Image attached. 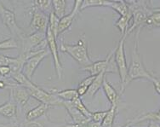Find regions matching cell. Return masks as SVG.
Instances as JSON below:
<instances>
[{
	"instance_id": "6da1fadb",
	"label": "cell",
	"mask_w": 160,
	"mask_h": 127,
	"mask_svg": "<svg viewBox=\"0 0 160 127\" xmlns=\"http://www.w3.org/2000/svg\"><path fill=\"white\" fill-rule=\"evenodd\" d=\"M140 31L141 28H138L136 33V40L134 43L132 55H131V62L128 68V76H127L126 82H125V89L128 84L135 79H147L152 81L154 76L150 74V72L145 67L143 61H142V55L139 51V37H140Z\"/></svg>"
},
{
	"instance_id": "7a4b0ae2",
	"label": "cell",
	"mask_w": 160,
	"mask_h": 127,
	"mask_svg": "<svg viewBox=\"0 0 160 127\" xmlns=\"http://www.w3.org/2000/svg\"><path fill=\"white\" fill-rule=\"evenodd\" d=\"M60 50L62 52L68 54L83 68L91 65L93 63L91 59L89 58L88 52V45L85 34H83L79 38L76 44H68L62 41Z\"/></svg>"
},
{
	"instance_id": "3957f363",
	"label": "cell",
	"mask_w": 160,
	"mask_h": 127,
	"mask_svg": "<svg viewBox=\"0 0 160 127\" xmlns=\"http://www.w3.org/2000/svg\"><path fill=\"white\" fill-rule=\"evenodd\" d=\"M126 37L127 36H122L117 47H115L113 55L114 62L117 67L118 73L121 79V91H120L121 94H123L125 90V82L128 76V65H127L126 56L124 50V42Z\"/></svg>"
},
{
	"instance_id": "277c9868",
	"label": "cell",
	"mask_w": 160,
	"mask_h": 127,
	"mask_svg": "<svg viewBox=\"0 0 160 127\" xmlns=\"http://www.w3.org/2000/svg\"><path fill=\"white\" fill-rule=\"evenodd\" d=\"M114 50L115 49H113L108 54V56L105 60L93 62L91 65L80 68V70L88 72L89 73V74L92 76H96L101 73H106V74H111V73H117V67L115 65L113 60Z\"/></svg>"
},
{
	"instance_id": "5b68a950",
	"label": "cell",
	"mask_w": 160,
	"mask_h": 127,
	"mask_svg": "<svg viewBox=\"0 0 160 127\" xmlns=\"http://www.w3.org/2000/svg\"><path fill=\"white\" fill-rule=\"evenodd\" d=\"M22 52L29 53L45 50V47L47 45L46 33L36 32L28 36H25L24 38L22 40Z\"/></svg>"
},
{
	"instance_id": "8992f818",
	"label": "cell",
	"mask_w": 160,
	"mask_h": 127,
	"mask_svg": "<svg viewBox=\"0 0 160 127\" xmlns=\"http://www.w3.org/2000/svg\"><path fill=\"white\" fill-rule=\"evenodd\" d=\"M0 18L2 20L3 25L9 29L11 34H13V36L18 38L21 40L24 38L25 34L16 22L15 13L12 10L7 9L1 1H0Z\"/></svg>"
},
{
	"instance_id": "52a82bcc",
	"label": "cell",
	"mask_w": 160,
	"mask_h": 127,
	"mask_svg": "<svg viewBox=\"0 0 160 127\" xmlns=\"http://www.w3.org/2000/svg\"><path fill=\"white\" fill-rule=\"evenodd\" d=\"M27 89H28L30 96H32L33 98L38 100L41 103L47 104L49 107L50 106H62V100H61L59 97L53 94L47 92L34 83L31 86L28 87Z\"/></svg>"
},
{
	"instance_id": "ba28073f",
	"label": "cell",
	"mask_w": 160,
	"mask_h": 127,
	"mask_svg": "<svg viewBox=\"0 0 160 127\" xmlns=\"http://www.w3.org/2000/svg\"><path fill=\"white\" fill-rule=\"evenodd\" d=\"M46 42L47 46L49 48L50 54L53 56V61H54V66L56 69V74L58 76L59 79H62V71H63V67H62V62L60 59V55H59L58 46L56 43V38L50 31V29L48 27L46 31Z\"/></svg>"
},
{
	"instance_id": "9c48e42d",
	"label": "cell",
	"mask_w": 160,
	"mask_h": 127,
	"mask_svg": "<svg viewBox=\"0 0 160 127\" xmlns=\"http://www.w3.org/2000/svg\"><path fill=\"white\" fill-rule=\"evenodd\" d=\"M48 56H49V51L45 49V50H39L36 55L28 58L25 62L23 69H22V73L26 75V77L32 80V78L33 76L38 67L39 66L41 62H43V60Z\"/></svg>"
},
{
	"instance_id": "30bf717a",
	"label": "cell",
	"mask_w": 160,
	"mask_h": 127,
	"mask_svg": "<svg viewBox=\"0 0 160 127\" xmlns=\"http://www.w3.org/2000/svg\"><path fill=\"white\" fill-rule=\"evenodd\" d=\"M49 16L38 9H32V18L30 28L33 33L41 32L46 33L49 27Z\"/></svg>"
},
{
	"instance_id": "8fae6325",
	"label": "cell",
	"mask_w": 160,
	"mask_h": 127,
	"mask_svg": "<svg viewBox=\"0 0 160 127\" xmlns=\"http://www.w3.org/2000/svg\"><path fill=\"white\" fill-rule=\"evenodd\" d=\"M8 89L9 90V97L13 100L17 107H23L31 96L27 88L17 84Z\"/></svg>"
},
{
	"instance_id": "7c38bea8",
	"label": "cell",
	"mask_w": 160,
	"mask_h": 127,
	"mask_svg": "<svg viewBox=\"0 0 160 127\" xmlns=\"http://www.w3.org/2000/svg\"><path fill=\"white\" fill-rule=\"evenodd\" d=\"M81 4H82V1H80V0L74 1V6L72 8V10L68 15L65 16L60 20V24H59L58 28V37L60 36V34L63 33L66 31H68V29H70L76 16L80 12Z\"/></svg>"
},
{
	"instance_id": "4fadbf2b",
	"label": "cell",
	"mask_w": 160,
	"mask_h": 127,
	"mask_svg": "<svg viewBox=\"0 0 160 127\" xmlns=\"http://www.w3.org/2000/svg\"><path fill=\"white\" fill-rule=\"evenodd\" d=\"M62 106H63L66 110L68 111V114L70 115L73 124H88L90 122L89 119H87L77 109V108L73 105L72 102H66L62 101Z\"/></svg>"
},
{
	"instance_id": "5bb4252c",
	"label": "cell",
	"mask_w": 160,
	"mask_h": 127,
	"mask_svg": "<svg viewBox=\"0 0 160 127\" xmlns=\"http://www.w3.org/2000/svg\"><path fill=\"white\" fill-rule=\"evenodd\" d=\"M16 114H17V106L10 97L8 102L0 105V115L8 119H16L17 118Z\"/></svg>"
},
{
	"instance_id": "9a60e30c",
	"label": "cell",
	"mask_w": 160,
	"mask_h": 127,
	"mask_svg": "<svg viewBox=\"0 0 160 127\" xmlns=\"http://www.w3.org/2000/svg\"><path fill=\"white\" fill-rule=\"evenodd\" d=\"M102 89L104 90L108 101L111 103V106H118V100H119V95L117 92V90L114 89L113 86L108 82L106 78H105L104 81H103Z\"/></svg>"
},
{
	"instance_id": "2e32d148",
	"label": "cell",
	"mask_w": 160,
	"mask_h": 127,
	"mask_svg": "<svg viewBox=\"0 0 160 127\" xmlns=\"http://www.w3.org/2000/svg\"><path fill=\"white\" fill-rule=\"evenodd\" d=\"M49 106L44 103H40L39 105L35 107L34 109L29 110L26 114V120L27 122H31V121H35L37 119L40 118L41 116L46 114L48 111Z\"/></svg>"
},
{
	"instance_id": "e0dca14e",
	"label": "cell",
	"mask_w": 160,
	"mask_h": 127,
	"mask_svg": "<svg viewBox=\"0 0 160 127\" xmlns=\"http://www.w3.org/2000/svg\"><path fill=\"white\" fill-rule=\"evenodd\" d=\"M51 94L55 95L62 101L66 102H72L74 99L78 97V94L76 89H68V90H59L57 89L51 90Z\"/></svg>"
},
{
	"instance_id": "ac0fdd59",
	"label": "cell",
	"mask_w": 160,
	"mask_h": 127,
	"mask_svg": "<svg viewBox=\"0 0 160 127\" xmlns=\"http://www.w3.org/2000/svg\"><path fill=\"white\" fill-rule=\"evenodd\" d=\"M106 75H107L106 73H101L98 75H96L95 79H94L92 84H91V85L89 86L86 95H88L90 97H93V96L98 92V90L101 89V87H102L103 81H104L105 78H106Z\"/></svg>"
},
{
	"instance_id": "d6986e66",
	"label": "cell",
	"mask_w": 160,
	"mask_h": 127,
	"mask_svg": "<svg viewBox=\"0 0 160 127\" xmlns=\"http://www.w3.org/2000/svg\"><path fill=\"white\" fill-rule=\"evenodd\" d=\"M131 18H132V14L129 11V15L125 16H120L117 22H115L114 27H116L119 30L122 36H127V31L129 28V23Z\"/></svg>"
},
{
	"instance_id": "ffe728a7",
	"label": "cell",
	"mask_w": 160,
	"mask_h": 127,
	"mask_svg": "<svg viewBox=\"0 0 160 127\" xmlns=\"http://www.w3.org/2000/svg\"><path fill=\"white\" fill-rule=\"evenodd\" d=\"M111 2L109 0H83L80 7V11L89 7H110Z\"/></svg>"
},
{
	"instance_id": "44dd1931",
	"label": "cell",
	"mask_w": 160,
	"mask_h": 127,
	"mask_svg": "<svg viewBox=\"0 0 160 127\" xmlns=\"http://www.w3.org/2000/svg\"><path fill=\"white\" fill-rule=\"evenodd\" d=\"M53 12L59 18L62 19L66 16L67 1L65 0H53L52 1Z\"/></svg>"
},
{
	"instance_id": "7402d4cb",
	"label": "cell",
	"mask_w": 160,
	"mask_h": 127,
	"mask_svg": "<svg viewBox=\"0 0 160 127\" xmlns=\"http://www.w3.org/2000/svg\"><path fill=\"white\" fill-rule=\"evenodd\" d=\"M110 8L118 13L120 16H125L129 14V9L126 1H112Z\"/></svg>"
},
{
	"instance_id": "603a6c76",
	"label": "cell",
	"mask_w": 160,
	"mask_h": 127,
	"mask_svg": "<svg viewBox=\"0 0 160 127\" xmlns=\"http://www.w3.org/2000/svg\"><path fill=\"white\" fill-rule=\"evenodd\" d=\"M117 114V106H111L108 109L104 119L102 120V127H113V122Z\"/></svg>"
},
{
	"instance_id": "cb8c5ba5",
	"label": "cell",
	"mask_w": 160,
	"mask_h": 127,
	"mask_svg": "<svg viewBox=\"0 0 160 127\" xmlns=\"http://www.w3.org/2000/svg\"><path fill=\"white\" fill-rule=\"evenodd\" d=\"M32 9H38L40 11H42L43 13H48L49 14L51 12H53V10H51V9H53L52 7V1H49V0H37V1H34L33 2V6Z\"/></svg>"
},
{
	"instance_id": "d4e9b609",
	"label": "cell",
	"mask_w": 160,
	"mask_h": 127,
	"mask_svg": "<svg viewBox=\"0 0 160 127\" xmlns=\"http://www.w3.org/2000/svg\"><path fill=\"white\" fill-rule=\"evenodd\" d=\"M72 103H73V105L77 108V109L78 110V111L82 114L85 117V118L87 119H89V121H90V119H91V115H92V112H90L89 110V109H87L86 107H85V105L83 104V101H82V99H81V97L80 96H78V97H77L76 99H74L73 101H72Z\"/></svg>"
},
{
	"instance_id": "484cf974",
	"label": "cell",
	"mask_w": 160,
	"mask_h": 127,
	"mask_svg": "<svg viewBox=\"0 0 160 127\" xmlns=\"http://www.w3.org/2000/svg\"><path fill=\"white\" fill-rule=\"evenodd\" d=\"M49 28L50 29V31L52 32V33L54 34V36L56 37V38H58V28L59 24H60V20L58 16H56L54 12H51L49 15Z\"/></svg>"
},
{
	"instance_id": "4316f807",
	"label": "cell",
	"mask_w": 160,
	"mask_h": 127,
	"mask_svg": "<svg viewBox=\"0 0 160 127\" xmlns=\"http://www.w3.org/2000/svg\"><path fill=\"white\" fill-rule=\"evenodd\" d=\"M144 26L148 28H160V12L152 13L147 19Z\"/></svg>"
},
{
	"instance_id": "83f0119b",
	"label": "cell",
	"mask_w": 160,
	"mask_h": 127,
	"mask_svg": "<svg viewBox=\"0 0 160 127\" xmlns=\"http://www.w3.org/2000/svg\"><path fill=\"white\" fill-rule=\"evenodd\" d=\"M18 43L15 38H10L8 39L0 42V50H11V49H17Z\"/></svg>"
},
{
	"instance_id": "f1b7e54d",
	"label": "cell",
	"mask_w": 160,
	"mask_h": 127,
	"mask_svg": "<svg viewBox=\"0 0 160 127\" xmlns=\"http://www.w3.org/2000/svg\"><path fill=\"white\" fill-rule=\"evenodd\" d=\"M142 119L144 121H153L160 124V109L158 112H150L148 114H145Z\"/></svg>"
},
{
	"instance_id": "f546056e",
	"label": "cell",
	"mask_w": 160,
	"mask_h": 127,
	"mask_svg": "<svg viewBox=\"0 0 160 127\" xmlns=\"http://www.w3.org/2000/svg\"><path fill=\"white\" fill-rule=\"evenodd\" d=\"M107 113H108V111L95 112V113H92L90 121L95 122V123H99V124H102V120L104 119L105 116H106V114H107Z\"/></svg>"
},
{
	"instance_id": "4dcf8cb0",
	"label": "cell",
	"mask_w": 160,
	"mask_h": 127,
	"mask_svg": "<svg viewBox=\"0 0 160 127\" xmlns=\"http://www.w3.org/2000/svg\"><path fill=\"white\" fill-rule=\"evenodd\" d=\"M16 62V57H9V56L1 55L0 54V67L2 66H9V68L15 63Z\"/></svg>"
},
{
	"instance_id": "1f68e13d",
	"label": "cell",
	"mask_w": 160,
	"mask_h": 127,
	"mask_svg": "<svg viewBox=\"0 0 160 127\" xmlns=\"http://www.w3.org/2000/svg\"><path fill=\"white\" fill-rule=\"evenodd\" d=\"M11 74V68L9 66H2L0 67V76L4 79H9Z\"/></svg>"
},
{
	"instance_id": "d6a6232c",
	"label": "cell",
	"mask_w": 160,
	"mask_h": 127,
	"mask_svg": "<svg viewBox=\"0 0 160 127\" xmlns=\"http://www.w3.org/2000/svg\"><path fill=\"white\" fill-rule=\"evenodd\" d=\"M95 78H96V76L89 75V77L85 78L84 79H83V80L81 81V82H80V84H78V85H80V86H83V87H87V88H89V86L91 85L92 82L94 81V79H95Z\"/></svg>"
},
{
	"instance_id": "836d02e7",
	"label": "cell",
	"mask_w": 160,
	"mask_h": 127,
	"mask_svg": "<svg viewBox=\"0 0 160 127\" xmlns=\"http://www.w3.org/2000/svg\"><path fill=\"white\" fill-rule=\"evenodd\" d=\"M152 83H153L155 90L157 91L158 95H160V78L154 77L153 79H152Z\"/></svg>"
},
{
	"instance_id": "e575fe53",
	"label": "cell",
	"mask_w": 160,
	"mask_h": 127,
	"mask_svg": "<svg viewBox=\"0 0 160 127\" xmlns=\"http://www.w3.org/2000/svg\"><path fill=\"white\" fill-rule=\"evenodd\" d=\"M22 127H43V124L37 122V121H31V122H26Z\"/></svg>"
},
{
	"instance_id": "d590c367",
	"label": "cell",
	"mask_w": 160,
	"mask_h": 127,
	"mask_svg": "<svg viewBox=\"0 0 160 127\" xmlns=\"http://www.w3.org/2000/svg\"><path fill=\"white\" fill-rule=\"evenodd\" d=\"M88 124H66L62 127H89Z\"/></svg>"
},
{
	"instance_id": "8d00e7d4",
	"label": "cell",
	"mask_w": 160,
	"mask_h": 127,
	"mask_svg": "<svg viewBox=\"0 0 160 127\" xmlns=\"http://www.w3.org/2000/svg\"><path fill=\"white\" fill-rule=\"evenodd\" d=\"M148 127H160V124L157 122H153V121H149Z\"/></svg>"
},
{
	"instance_id": "74e56055",
	"label": "cell",
	"mask_w": 160,
	"mask_h": 127,
	"mask_svg": "<svg viewBox=\"0 0 160 127\" xmlns=\"http://www.w3.org/2000/svg\"><path fill=\"white\" fill-rule=\"evenodd\" d=\"M0 127H22L17 124H0Z\"/></svg>"
},
{
	"instance_id": "f35d334b",
	"label": "cell",
	"mask_w": 160,
	"mask_h": 127,
	"mask_svg": "<svg viewBox=\"0 0 160 127\" xmlns=\"http://www.w3.org/2000/svg\"><path fill=\"white\" fill-rule=\"evenodd\" d=\"M152 12H160V7L159 8H156V9H152Z\"/></svg>"
}]
</instances>
